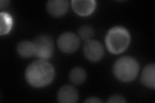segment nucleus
I'll list each match as a JSON object with an SVG mask.
<instances>
[{
	"label": "nucleus",
	"instance_id": "4468645a",
	"mask_svg": "<svg viewBox=\"0 0 155 103\" xmlns=\"http://www.w3.org/2000/svg\"><path fill=\"white\" fill-rule=\"evenodd\" d=\"M79 36L81 39L84 40H89L90 39L94 36V32L93 28L90 26H82L80 28L78 31Z\"/></svg>",
	"mask_w": 155,
	"mask_h": 103
},
{
	"label": "nucleus",
	"instance_id": "9d476101",
	"mask_svg": "<svg viewBox=\"0 0 155 103\" xmlns=\"http://www.w3.org/2000/svg\"><path fill=\"white\" fill-rule=\"evenodd\" d=\"M141 82L149 88L154 89L155 86V66L154 64H149L145 66L141 75Z\"/></svg>",
	"mask_w": 155,
	"mask_h": 103
},
{
	"label": "nucleus",
	"instance_id": "f257e3e1",
	"mask_svg": "<svg viewBox=\"0 0 155 103\" xmlns=\"http://www.w3.org/2000/svg\"><path fill=\"white\" fill-rule=\"evenodd\" d=\"M54 76V68L51 64L40 59L30 64L25 72L27 82L35 88H42L49 85Z\"/></svg>",
	"mask_w": 155,
	"mask_h": 103
},
{
	"label": "nucleus",
	"instance_id": "6e6552de",
	"mask_svg": "<svg viewBox=\"0 0 155 103\" xmlns=\"http://www.w3.org/2000/svg\"><path fill=\"white\" fill-rule=\"evenodd\" d=\"M58 101L62 103H74L78 99V93L76 88L70 85L61 87L57 95Z\"/></svg>",
	"mask_w": 155,
	"mask_h": 103
},
{
	"label": "nucleus",
	"instance_id": "2eb2a0df",
	"mask_svg": "<svg viewBox=\"0 0 155 103\" xmlns=\"http://www.w3.org/2000/svg\"><path fill=\"white\" fill-rule=\"evenodd\" d=\"M108 102H125L126 101L124 99L123 97H122L121 95H114L112 97H110L109 99L107 101Z\"/></svg>",
	"mask_w": 155,
	"mask_h": 103
},
{
	"label": "nucleus",
	"instance_id": "39448f33",
	"mask_svg": "<svg viewBox=\"0 0 155 103\" xmlns=\"http://www.w3.org/2000/svg\"><path fill=\"white\" fill-rule=\"evenodd\" d=\"M80 45V39L72 32H65L60 36L58 40V46L60 50L65 53H73Z\"/></svg>",
	"mask_w": 155,
	"mask_h": 103
},
{
	"label": "nucleus",
	"instance_id": "9b49d317",
	"mask_svg": "<svg viewBox=\"0 0 155 103\" xmlns=\"http://www.w3.org/2000/svg\"><path fill=\"white\" fill-rule=\"evenodd\" d=\"M18 54L22 57L28 58L35 55V46L34 43L23 41L19 43L17 47Z\"/></svg>",
	"mask_w": 155,
	"mask_h": 103
},
{
	"label": "nucleus",
	"instance_id": "7ed1b4c3",
	"mask_svg": "<svg viewBox=\"0 0 155 103\" xmlns=\"http://www.w3.org/2000/svg\"><path fill=\"white\" fill-rule=\"evenodd\" d=\"M138 72V61L130 56L119 58L113 66V73L115 77L122 82L133 81L137 77Z\"/></svg>",
	"mask_w": 155,
	"mask_h": 103
},
{
	"label": "nucleus",
	"instance_id": "f8f14e48",
	"mask_svg": "<svg viewBox=\"0 0 155 103\" xmlns=\"http://www.w3.org/2000/svg\"><path fill=\"white\" fill-rule=\"evenodd\" d=\"M69 79L73 84L81 85L86 79V72L82 68H74L69 73Z\"/></svg>",
	"mask_w": 155,
	"mask_h": 103
},
{
	"label": "nucleus",
	"instance_id": "ddd939ff",
	"mask_svg": "<svg viewBox=\"0 0 155 103\" xmlns=\"http://www.w3.org/2000/svg\"><path fill=\"white\" fill-rule=\"evenodd\" d=\"M1 30L0 34L1 35L8 34L11 31L12 26V18L10 14L6 12H1Z\"/></svg>",
	"mask_w": 155,
	"mask_h": 103
},
{
	"label": "nucleus",
	"instance_id": "f3484780",
	"mask_svg": "<svg viewBox=\"0 0 155 103\" xmlns=\"http://www.w3.org/2000/svg\"><path fill=\"white\" fill-rule=\"evenodd\" d=\"M8 3H9V2H8V1H1V5H0L1 8H3V7H6Z\"/></svg>",
	"mask_w": 155,
	"mask_h": 103
},
{
	"label": "nucleus",
	"instance_id": "0eeeda50",
	"mask_svg": "<svg viewBox=\"0 0 155 103\" xmlns=\"http://www.w3.org/2000/svg\"><path fill=\"white\" fill-rule=\"evenodd\" d=\"M96 6L94 0H74L72 7L74 11L80 16H87L93 12Z\"/></svg>",
	"mask_w": 155,
	"mask_h": 103
},
{
	"label": "nucleus",
	"instance_id": "1a4fd4ad",
	"mask_svg": "<svg viewBox=\"0 0 155 103\" xmlns=\"http://www.w3.org/2000/svg\"><path fill=\"white\" fill-rule=\"evenodd\" d=\"M48 12L54 17L65 15L69 8V2L66 0H51L47 5Z\"/></svg>",
	"mask_w": 155,
	"mask_h": 103
},
{
	"label": "nucleus",
	"instance_id": "423d86ee",
	"mask_svg": "<svg viewBox=\"0 0 155 103\" xmlns=\"http://www.w3.org/2000/svg\"><path fill=\"white\" fill-rule=\"evenodd\" d=\"M84 53L87 60L92 62H97L104 57V48L100 42L89 40L85 43Z\"/></svg>",
	"mask_w": 155,
	"mask_h": 103
},
{
	"label": "nucleus",
	"instance_id": "20e7f679",
	"mask_svg": "<svg viewBox=\"0 0 155 103\" xmlns=\"http://www.w3.org/2000/svg\"><path fill=\"white\" fill-rule=\"evenodd\" d=\"M35 46V56L40 60L50 59L54 52V43L48 36L38 37L34 42Z\"/></svg>",
	"mask_w": 155,
	"mask_h": 103
},
{
	"label": "nucleus",
	"instance_id": "dca6fc26",
	"mask_svg": "<svg viewBox=\"0 0 155 103\" xmlns=\"http://www.w3.org/2000/svg\"><path fill=\"white\" fill-rule=\"evenodd\" d=\"M102 101L100 100L99 98H97V97H89V98H87V99L85 100V102H91V103H98V102H101Z\"/></svg>",
	"mask_w": 155,
	"mask_h": 103
},
{
	"label": "nucleus",
	"instance_id": "f03ea898",
	"mask_svg": "<svg viewBox=\"0 0 155 103\" xmlns=\"http://www.w3.org/2000/svg\"><path fill=\"white\" fill-rule=\"evenodd\" d=\"M130 40V34L127 29L122 27H114L107 34L105 45L110 53L118 54L127 48Z\"/></svg>",
	"mask_w": 155,
	"mask_h": 103
}]
</instances>
